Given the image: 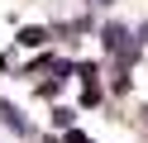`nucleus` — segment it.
I'll return each instance as SVG.
<instances>
[{
  "label": "nucleus",
  "instance_id": "5",
  "mask_svg": "<svg viewBox=\"0 0 148 143\" xmlns=\"http://www.w3.org/2000/svg\"><path fill=\"white\" fill-rule=\"evenodd\" d=\"M138 43H148V24H143V29H138Z\"/></svg>",
  "mask_w": 148,
  "mask_h": 143
},
{
  "label": "nucleus",
  "instance_id": "3",
  "mask_svg": "<svg viewBox=\"0 0 148 143\" xmlns=\"http://www.w3.org/2000/svg\"><path fill=\"white\" fill-rule=\"evenodd\" d=\"M72 119H77V110H67V105H58V110H53V124H58L62 133L72 129Z\"/></svg>",
  "mask_w": 148,
  "mask_h": 143
},
{
  "label": "nucleus",
  "instance_id": "2",
  "mask_svg": "<svg viewBox=\"0 0 148 143\" xmlns=\"http://www.w3.org/2000/svg\"><path fill=\"white\" fill-rule=\"evenodd\" d=\"M14 43H19V48H43V43H48V29H43V24H24L19 34H14Z\"/></svg>",
  "mask_w": 148,
  "mask_h": 143
},
{
  "label": "nucleus",
  "instance_id": "1",
  "mask_svg": "<svg viewBox=\"0 0 148 143\" xmlns=\"http://www.w3.org/2000/svg\"><path fill=\"white\" fill-rule=\"evenodd\" d=\"M0 124H5V129H14V133H19V138H29V119H24V114H19V105H10V100H0Z\"/></svg>",
  "mask_w": 148,
  "mask_h": 143
},
{
  "label": "nucleus",
  "instance_id": "6",
  "mask_svg": "<svg viewBox=\"0 0 148 143\" xmlns=\"http://www.w3.org/2000/svg\"><path fill=\"white\" fill-rule=\"evenodd\" d=\"M91 5H110V0H91Z\"/></svg>",
  "mask_w": 148,
  "mask_h": 143
},
{
  "label": "nucleus",
  "instance_id": "7",
  "mask_svg": "<svg viewBox=\"0 0 148 143\" xmlns=\"http://www.w3.org/2000/svg\"><path fill=\"white\" fill-rule=\"evenodd\" d=\"M43 143H62V138H43Z\"/></svg>",
  "mask_w": 148,
  "mask_h": 143
},
{
  "label": "nucleus",
  "instance_id": "4",
  "mask_svg": "<svg viewBox=\"0 0 148 143\" xmlns=\"http://www.w3.org/2000/svg\"><path fill=\"white\" fill-rule=\"evenodd\" d=\"M67 143H96V138H86L81 129H67Z\"/></svg>",
  "mask_w": 148,
  "mask_h": 143
}]
</instances>
